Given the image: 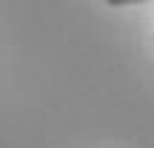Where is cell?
I'll return each mask as SVG.
<instances>
[{
  "mask_svg": "<svg viewBox=\"0 0 154 148\" xmlns=\"http://www.w3.org/2000/svg\"><path fill=\"white\" fill-rule=\"evenodd\" d=\"M106 3L120 9V6H137V3H149V0H106Z\"/></svg>",
  "mask_w": 154,
  "mask_h": 148,
  "instance_id": "cell-1",
  "label": "cell"
}]
</instances>
